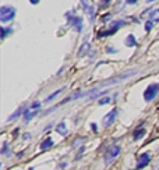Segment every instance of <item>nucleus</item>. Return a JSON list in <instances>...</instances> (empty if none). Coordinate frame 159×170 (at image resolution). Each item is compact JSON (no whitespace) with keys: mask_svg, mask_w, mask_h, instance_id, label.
Masks as SVG:
<instances>
[{"mask_svg":"<svg viewBox=\"0 0 159 170\" xmlns=\"http://www.w3.org/2000/svg\"><path fill=\"white\" fill-rule=\"evenodd\" d=\"M35 116H37V110H32V109L31 110H27L25 113H24V121L28 123V121H29L32 117H35Z\"/></svg>","mask_w":159,"mask_h":170,"instance_id":"11","label":"nucleus"},{"mask_svg":"<svg viewBox=\"0 0 159 170\" xmlns=\"http://www.w3.org/2000/svg\"><path fill=\"white\" fill-rule=\"evenodd\" d=\"M109 1H110V0H102V1H100V7H103V6H106V4H108V3H109Z\"/></svg>","mask_w":159,"mask_h":170,"instance_id":"25","label":"nucleus"},{"mask_svg":"<svg viewBox=\"0 0 159 170\" xmlns=\"http://www.w3.org/2000/svg\"><path fill=\"white\" fill-rule=\"evenodd\" d=\"M137 45V41H136V36L134 35H128L127 38H126V46H128V47H133V46Z\"/></svg>","mask_w":159,"mask_h":170,"instance_id":"12","label":"nucleus"},{"mask_svg":"<svg viewBox=\"0 0 159 170\" xmlns=\"http://www.w3.org/2000/svg\"><path fill=\"white\" fill-rule=\"evenodd\" d=\"M81 3H82V6H84L85 11L89 9V7H91V6H89V0H81Z\"/></svg>","mask_w":159,"mask_h":170,"instance_id":"22","label":"nucleus"},{"mask_svg":"<svg viewBox=\"0 0 159 170\" xmlns=\"http://www.w3.org/2000/svg\"><path fill=\"white\" fill-rule=\"evenodd\" d=\"M149 159H151V156L148 155V153H142V155H140L138 162H137V169H142V167H145V166L149 163Z\"/></svg>","mask_w":159,"mask_h":170,"instance_id":"6","label":"nucleus"},{"mask_svg":"<svg viewBox=\"0 0 159 170\" xmlns=\"http://www.w3.org/2000/svg\"><path fill=\"white\" fill-rule=\"evenodd\" d=\"M124 21L123 20H117V21H113V23L110 24V31H108V32H103V34H99V36H105V35H110V34H114L116 31H117L120 27H123L124 25Z\"/></svg>","mask_w":159,"mask_h":170,"instance_id":"5","label":"nucleus"},{"mask_svg":"<svg viewBox=\"0 0 159 170\" xmlns=\"http://www.w3.org/2000/svg\"><path fill=\"white\" fill-rule=\"evenodd\" d=\"M89 49H91V45H89L88 42H85V43L81 46L80 52H78V56H84L85 53H88V52H89Z\"/></svg>","mask_w":159,"mask_h":170,"instance_id":"14","label":"nucleus"},{"mask_svg":"<svg viewBox=\"0 0 159 170\" xmlns=\"http://www.w3.org/2000/svg\"><path fill=\"white\" fill-rule=\"evenodd\" d=\"M120 155V147L119 145H113L112 148H109V151L106 152V156H105V163L110 165L116 158Z\"/></svg>","mask_w":159,"mask_h":170,"instance_id":"4","label":"nucleus"},{"mask_svg":"<svg viewBox=\"0 0 159 170\" xmlns=\"http://www.w3.org/2000/svg\"><path fill=\"white\" fill-rule=\"evenodd\" d=\"M80 144H82V138H78V139H75V142L73 144V147L75 148L77 145H80Z\"/></svg>","mask_w":159,"mask_h":170,"instance_id":"24","label":"nucleus"},{"mask_svg":"<svg viewBox=\"0 0 159 170\" xmlns=\"http://www.w3.org/2000/svg\"><path fill=\"white\" fill-rule=\"evenodd\" d=\"M152 25H154V21H147L145 23V31H151V28H152Z\"/></svg>","mask_w":159,"mask_h":170,"instance_id":"21","label":"nucleus"},{"mask_svg":"<svg viewBox=\"0 0 159 170\" xmlns=\"http://www.w3.org/2000/svg\"><path fill=\"white\" fill-rule=\"evenodd\" d=\"M158 10H159V9H158Z\"/></svg>","mask_w":159,"mask_h":170,"instance_id":"34","label":"nucleus"},{"mask_svg":"<svg viewBox=\"0 0 159 170\" xmlns=\"http://www.w3.org/2000/svg\"><path fill=\"white\" fill-rule=\"evenodd\" d=\"M0 31H1V38H4L7 34L13 32V29H11V28H0Z\"/></svg>","mask_w":159,"mask_h":170,"instance_id":"18","label":"nucleus"},{"mask_svg":"<svg viewBox=\"0 0 159 170\" xmlns=\"http://www.w3.org/2000/svg\"><path fill=\"white\" fill-rule=\"evenodd\" d=\"M149 18H151V21L158 23V21H159V10H152L151 14H149Z\"/></svg>","mask_w":159,"mask_h":170,"instance_id":"16","label":"nucleus"},{"mask_svg":"<svg viewBox=\"0 0 159 170\" xmlns=\"http://www.w3.org/2000/svg\"><path fill=\"white\" fill-rule=\"evenodd\" d=\"M91 127H92V130H94V133H96V131H98V130H96V124H92Z\"/></svg>","mask_w":159,"mask_h":170,"instance_id":"30","label":"nucleus"},{"mask_svg":"<svg viewBox=\"0 0 159 170\" xmlns=\"http://www.w3.org/2000/svg\"><path fill=\"white\" fill-rule=\"evenodd\" d=\"M56 131L60 134V135H67V127L64 123H60L59 125H56Z\"/></svg>","mask_w":159,"mask_h":170,"instance_id":"13","label":"nucleus"},{"mask_svg":"<svg viewBox=\"0 0 159 170\" xmlns=\"http://www.w3.org/2000/svg\"><path fill=\"white\" fill-rule=\"evenodd\" d=\"M137 73H138V70H130V71L122 74V75H119V77H116V78H110V80H108V81H103L102 84H99V87H98V88L100 89V88L110 87V85L119 84V82H122V81H126L127 78H130V77H133V75H136Z\"/></svg>","mask_w":159,"mask_h":170,"instance_id":"1","label":"nucleus"},{"mask_svg":"<svg viewBox=\"0 0 159 170\" xmlns=\"http://www.w3.org/2000/svg\"><path fill=\"white\" fill-rule=\"evenodd\" d=\"M106 50H108V53H116V49H113V47H106Z\"/></svg>","mask_w":159,"mask_h":170,"instance_id":"26","label":"nucleus"},{"mask_svg":"<svg viewBox=\"0 0 159 170\" xmlns=\"http://www.w3.org/2000/svg\"><path fill=\"white\" fill-rule=\"evenodd\" d=\"M29 3H32V4H38L39 0H29Z\"/></svg>","mask_w":159,"mask_h":170,"instance_id":"29","label":"nucleus"},{"mask_svg":"<svg viewBox=\"0 0 159 170\" xmlns=\"http://www.w3.org/2000/svg\"><path fill=\"white\" fill-rule=\"evenodd\" d=\"M29 137H31V135H29V134H24V139H28V138H29Z\"/></svg>","mask_w":159,"mask_h":170,"instance_id":"31","label":"nucleus"},{"mask_svg":"<svg viewBox=\"0 0 159 170\" xmlns=\"http://www.w3.org/2000/svg\"><path fill=\"white\" fill-rule=\"evenodd\" d=\"M126 3H127V4H136L137 0H126Z\"/></svg>","mask_w":159,"mask_h":170,"instance_id":"28","label":"nucleus"},{"mask_svg":"<svg viewBox=\"0 0 159 170\" xmlns=\"http://www.w3.org/2000/svg\"><path fill=\"white\" fill-rule=\"evenodd\" d=\"M108 20H109V14H106V15H103V17H102V23H106Z\"/></svg>","mask_w":159,"mask_h":170,"instance_id":"27","label":"nucleus"},{"mask_svg":"<svg viewBox=\"0 0 159 170\" xmlns=\"http://www.w3.org/2000/svg\"><path fill=\"white\" fill-rule=\"evenodd\" d=\"M15 15V9L13 6H3L0 9V21L1 23H9Z\"/></svg>","mask_w":159,"mask_h":170,"instance_id":"2","label":"nucleus"},{"mask_svg":"<svg viewBox=\"0 0 159 170\" xmlns=\"http://www.w3.org/2000/svg\"><path fill=\"white\" fill-rule=\"evenodd\" d=\"M73 23H74V31L80 32V31L82 29V18L81 17H74Z\"/></svg>","mask_w":159,"mask_h":170,"instance_id":"9","label":"nucleus"},{"mask_svg":"<svg viewBox=\"0 0 159 170\" xmlns=\"http://www.w3.org/2000/svg\"><path fill=\"white\" fill-rule=\"evenodd\" d=\"M1 153H3V155H6V156H9L10 153H9V147H7V144H4V145H3V151H1Z\"/></svg>","mask_w":159,"mask_h":170,"instance_id":"23","label":"nucleus"},{"mask_svg":"<svg viewBox=\"0 0 159 170\" xmlns=\"http://www.w3.org/2000/svg\"><path fill=\"white\" fill-rule=\"evenodd\" d=\"M144 133H145V128L144 127H140V128L137 130L136 133H134V135H133V138H134V141H137V139H140L142 135H144Z\"/></svg>","mask_w":159,"mask_h":170,"instance_id":"15","label":"nucleus"},{"mask_svg":"<svg viewBox=\"0 0 159 170\" xmlns=\"http://www.w3.org/2000/svg\"><path fill=\"white\" fill-rule=\"evenodd\" d=\"M27 110H28V109L25 107V106H21V107H18V109H17L15 112H14L13 115H10V116H9V119H7V123H10V121H13V120H15L20 115H21V113H25Z\"/></svg>","mask_w":159,"mask_h":170,"instance_id":"8","label":"nucleus"},{"mask_svg":"<svg viewBox=\"0 0 159 170\" xmlns=\"http://www.w3.org/2000/svg\"><path fill=\"white\" fill-rule=\"evenodd\" d=\"M110 101H112V98H110V96H106V98H103V99H100V101H99V105H106V103H109Z\"/></svg>","mask_w":159,"mask_h":170,"instance_id":"19","label":"nucleus"},{"mask_svg":"<svg viewBox=\"0 0 159 170\" xmlns=\"http://www.w3.org/2000/svg\"><path fill=\"white\" fill-rule=\"evenodd\" d=\"M114 117H116V110L109 112V113H108V115L103 117V120H102V124H103L105 127L110 125V124H112V123L114 121Z\"/></svg>","mask_w":159,"mask_h":170,"instance_id":"7","label":"nucleus"},{"mask_svg":"<svg viewBox=\"0 0 159 170\" xmlns=\"http://www.w3.org/2000/svg\"><path fill=\"white\" fill-rule=\"evenodd\" d=\"M52 147H53V141H52L50 138H46L45 141L41 144V149H42V151H48V149L52 148Z\"/></svg>","mask_w":159,"mask_h":170,"instance_id":"10","label":"nucleus"},{"mask_svg":"<svg viewBox=\"0 0 159 170\" xmlns=\"http://www.w3.org/2000/svg\"><path fill=\"white\" fill-rule=\"evenodd\" d=\"M62 91H63V88H62V89H57V91H56V92H53V93H52L50 96H48V98H46V99H45V102H50V101H53V99H55V98L57 96V95H59V93H60V92H62Z\"/></svg>","mask_w":159,"mask_h":170,"instance_id":"17","label":"nucleus"},{"mask_svg":"<svg viewBox=\"0 0 159 170\" xmlns=\"http://www.w3.org/2000/svg\"><path fill=\"white\" fill-rule=\"evenodd\" d=\"M158 91H159V84H151V85H148V88L144 91V99H145V102L154 101Z\"/></svg>","mask_w":159,"mask_h":170,"instance_id":"3","label":"nucleus"},{"mask_svg":"<svg viewBox=\"0 0 159 170\" xmlns=\"http://www.w3.org/2000/svg\"><path fill=\"white\" fill-rule=\"evenodd\" d=\"M39 107H41V102H38V101L34 102V103L31 105V109H32V110H38Z\"/></svg>","mask_w":159,"mask_h":170,"instance_id":"20","label":"nucleus"},{"mask_svg":"<svg viewBox=\"0 0 159 170\" xmlns=\"http://www.w3.org/2000/svg\"><path fill=\"white\" fill-rule=\"evenodd\" d=\"M28 170H34V169H32V167H29V169H28Z\"/></svg>","mask_w":159,"mask_h":170,"instance_id":"32","label":"nucleus"},{"mask_svg":"<svg viewBox=\"0 0 159 170\" xmlns=\"http://www.w3.org/2000/svg\"><path fill=\"white\" fill-rule=\"evenodd\" d=\"M148 1H154V0H148Z\"/></svg>","mask_w":159,"mask_h":170,"instance_id":"33","label":"nucleus"}]
</instances>
